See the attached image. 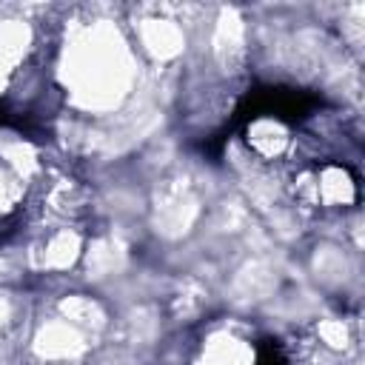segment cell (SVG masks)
Masks as SVG:
<instances>
[{
  "mask_svg": "<svg viewBox=\"0 0 365 365\" xmlns=\"http://www.w3.org/2000/svg\"><path fill=\"white\" fill-rule=\"evenodd\" d=\"M317 103H319V97L305 94V91H297V88H257V91H251V94L240 103V108L234 111V123L228 125V131H231L234 125H242V123H248V120L265 114V111H271V114L279 117V120L297 123V120H302Z\"/></svg>",
  "mask_w": 365,
  "mask_h": 365,
  "instance_id": "cell-1",
  "label": "cell"
},
{
  "mask_svg": "<svg viewBox=\"0 0 365 365\" xmlns=\"http://www.w3.org/2000/svg\"><path fill=\"white\" fill-rule=\"evenodd\" d=\"M257 365H288L282 348L277 345V339H259L257 345Z\"/></svg>",
  "mask_w": 365,
  "mask_h": 365,
  "instance_id": "cell-2",
  "label": "cell"
},
{
  "mask_svg": "<svg viewBox=\"0 0 365 365\" xmlns=\"http://www.w3.org/2000/svg\"><path fill=\"white\" fill-rule=\"evenodd\" d=\"M0 123H6V125H9V123H14V120H11V117H9V111H6V108H3V106H0Z\"/></svg>",
  "mask_w": 365,
  "mask_h": 365,
  "instance_id": "cell-3",
  "label": "cell"
}]
</instances>
